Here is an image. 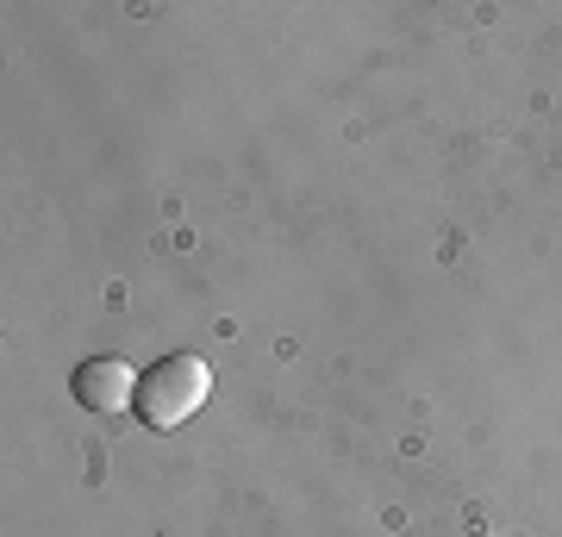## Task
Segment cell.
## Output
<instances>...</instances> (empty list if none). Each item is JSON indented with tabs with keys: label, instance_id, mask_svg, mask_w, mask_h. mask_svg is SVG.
<instances>
[{
	"label": "cell",
	"instance_id": "cell-1",
	"mask_svg": "<svg viewBox=\"0 0 562 537\" xmlns=\"http://www.w3.org/2000/svg\"><path fill=\"white\" fill-rule=\"evenodd\" d=\"M206 394H213V369H206V357L176 350V357L150 362V369L138 376L132 413H138L144 432H176L181 418H194L206 406Z\"/></svg>",
	"mask_w": 562,
	"mask_h": 537
},
{
	"label": "cell",
	"instance_id": "cell-2",
	"mask_svg": "<svg viewBox=\"0 0 562 537\" xmlns=\"http://www.w3.org/2000/svg\"><path fill=\"white\" fill-rule=\"evenodd\" d=\"M69 394H76V406H88V413H125L132 400H138V376L125 369L120 357H88L76 362V376H69Z\"/></svg>",
	"mask_w": 562,
	"mask_h": 537
}]
</instances>
